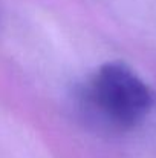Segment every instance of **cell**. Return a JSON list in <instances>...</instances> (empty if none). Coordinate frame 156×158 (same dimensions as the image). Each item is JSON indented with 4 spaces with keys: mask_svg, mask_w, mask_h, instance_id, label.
I'll list each match as a JSON object with an SVG mask.
<instances>
[{
    "mask_svg": "<svg viewBox=\"0 0 156 158\" xmlns=\"http://www.w3.org/2000/svg\"><path fill=\"white\" fill-rule=\"evenodd\" d=\"M80 107L101 129L122 132L136 127L153 107V92L127 64H101L80 91Z\"/></svg>",
    "mask_w": 156,
    "mask_h": 158,
    "instance_id": "obj_1",
    "label": "cell"
}]
</instances>
